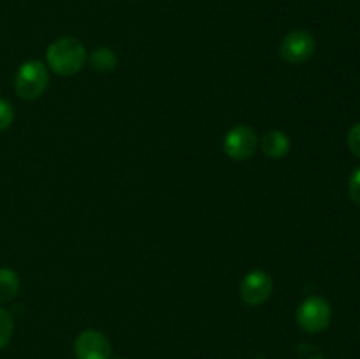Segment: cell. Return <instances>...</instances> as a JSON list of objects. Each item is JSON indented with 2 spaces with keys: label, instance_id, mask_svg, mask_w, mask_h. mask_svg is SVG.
<instances>
[{
  "label": "cell",
  "instance_id": "6da1fadb",
  "mask_svg": "<svg viewBox=\"0 0 360 359\" xmlns=\"http://www.w3.org/2000/svg\"><path fill=\"white\" fill-rule=\"evenodd\" d=\"M48 65L60 76H72L79 73L86 62V49L77 39L60 37L51 42L46 53Z\"/></svg>",
  "mask_w": 360,
  "mask_h": 359
},
{
  "label": "cell",
  "instance_id": "7a4b0ae2",
  "mask_svg": "<svg viewBox=\"0 0 360 359\" xmlns=\"http://www.w3.org/2000/svg\"><path fill=\"white\" fill-rule=\"evenodd\" d=\"M48 67L39 60H28V62L21 63L18 69L16 77H14V88L21 99L32 101L44 94V90L48 88Z\"/></svg>",
  "mask_w": 360,
  "mask_h": 359
},
{
  "label": "cell",
  "instance_id": "3957f363",
  "mask_svg": "<svg viewBox=\"0 0 360 359\" xmlns=\"http://www.w3.org/2000/svg\"><path fill=\"white\" fill-rule=\"evenodd\" d=\"M333 319V310L329 301H326L320 296H313L301 303L297 308V324L301 329L308 333H320L326 329Z\"/></svg>",
  "mask_w": 360,
  "mask_h": 359
},
{
  "label": "cell",
  "instance_id": "277c9868",
  "mask_svg": "<svg viewBox=\"0 0 360 359\" xmlns=\"http://www.w3.org/2000/svg\"><path fill=\"white\" fill-rule=\"evenodd\" d=\"M315 39L309 32L306 30H292L290 34H287L283 37L280 44V55L285 62L294 63H304L306 60H309L315 53Z\"/></svg>",
  "mask_w": 360,
  "mask_h": 359
},
{
  "label": "cell",
  "instance_id": "5b68a950",
  "mask_svg": "<svg viewBox=\"0 0 360 359\" xmlns=\"http://www.w3.org/2000/svg\"><path fill=\"white\" fill-rule=\"evenodd\" d=\"M257 150V134L250 127L238 125L224 137V151L234 160H246Z\"/></svg>",
  "mask_w": 360,
  "mask_h": 359
},
{
  "label": "cell",
  "instance_id": "8992f818",
  "mask_svg": "<svg viewBox=\"0 0 360 359\" xmlns=\"http://www.w3.org/2000/svg\"><path fill=\"white\" fill-rule=\"evenodd\" d=\"M273 292V278L269 273L262 270H255L243 278L241 284V298L246 305L259 306Z\"/></svg>",
  "mask_w": 360,
  "mask_h": 359
},
{
  "label": "cell",
  "instance_id": "52a82bcc",
  "mask_svg": "<svg viewBox=\"0 0 360 359\" xmlns=\"http://www.w3.org/2000/svg\"><path fill=\"white\" fill-rule=\"evenodd\" d=\"M77 359H109L111 358V344L102 333L94 329L83 331L74 344Z\"/></svg>",
  "mask_w": 360,
  "mask_h": 359
},
{
  "label": "cell",
  "instance_id": "ba28073f",
  "mask_svg": "<svg viewBox=\"0 0 360 359\" xmlns=\"http://www.w3.org/2000/svg\"><path fill=\"white\" fill-rule=\"evenodd\" d=\"M290 150V139L281 130H271L262 139V151L271 158H281Z\"/></svg>",
  "mask_w": 360,
  "mask_h": 359
},
{
  "label": "cell",
  "instance_id": "9c48e42d",
  "mask_svg": "<svg viewBox=\"0 0 360 359\" xmlns=\"http://www.w3.org/2000/svg\"><path fill=\"white\" fill-rule=\"evenodd\" d=\"M20 289V278L16 271L9 267H0V303H7L18 294Z\"/></svg>",
  "mask_w": 360,
  "mask_h": 359
},
{
  "label": "cell",
  "instance_id": "30bf717a",
  "mask_svg": "<svg viewBox=\"0 0 360 359\" xmlns=\"http://www.w3.org/2000/svg\"><path fill=\"white\" fill-rule=\"evenodd\" d=\"M90 65L98 73H111L118 65V58L111 49L98 48L90 55Z\"/></svg>",
  "mask_w": 360,
  "mask_h": 359
},
{
  "label": "cell",
  "instance_id": "8fae6325",
  "mask_svg": "<svg viewBox=\"0 0 360 359\" xmlns=\"http://www.w3.org/2000/svg\"><path fill=\"white\" fill-rule=\"evenodd\" d=\"M14 331V320L7 310L0 308V348L6 347L11 341Z\"/></svg>",
  "mask_w": 360,
  "mask_h": 359
},
{
  "label": "cell",
  "instance_id": "7c38bea8",
  "mask_svg": "<svg viewBox=\"0 0 360 359\" xmlns=\"http://www.w3.org/2000/svg\"><path fill=\"white\" fill-rule=\"evenodd\" d=\"M13 120H14L13 106H11L7 101H4V99H0V132L6 130L7 127L13 123Z\"/></svg>",
  "mask_w": 360,
  "mask_h": 359
},
{
  "label": "cell",
  "instance_id": "4fadbf2b",
  "mask_svg": "<svg viewBox=\"0 0 360 359\" xmlns=\"http://www.w3.org/2000/svg\"><path fill=\"white\" fill-rule=\"evenodd\" d=\"M348 148H350L352 153L355 155V157L360 158V122L355 123L354 127L350 129V132H348Z\"/></svg>",
  "mask_w": 360,
  "mask_h": 359
},
{
  "label": "cell",
  "instance_id": "5bb4252c",
  "mask_svg": "<svg viewBox=\"0 0 360 359\" xmlns=\"http://www.w3.org/2000/svg\"><path fill=\"white\" fill-rule=\"evenodd\" d=\"M348 192H350V199L354 201L357 206H360V168L355 169L354 175L350 176V183H348Z\"/></svg>",
  "mask_w": 360,
  "mask_h": 359
}]
</instances>
